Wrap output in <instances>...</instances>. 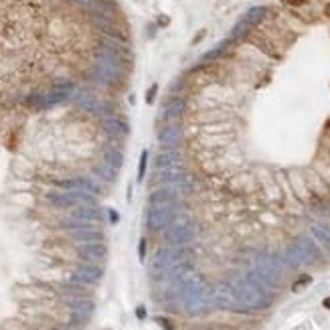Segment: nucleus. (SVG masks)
I'll return each mask as SVG.
<instances>
[{
    "instance_id": "393cba45",
    "label": "nucleus",
    "mask_w": 330,
    "mask_h": 330,
    "mask_svg": "<svg viewBox=\"0 0 330 330\" xmlns=\"http://www.w3.org/2000/svg\"><path fill=\"white\" fill-rule=\"evenodd\" d=\"M158 23H160V27H166V25H168V19H166V16H158Z\"/></svg>"
},
{
    "instance_id": "1a4fd4ad",
    "label": "nucleus",
    "mask_w": 330,
    "mask_h": 330,
    "mask_svg": "<svg viewBox=\"0 0 330 330\" xmlns=\"http://www.w3.org/2000/svg\"><path fill=\"white\" fill-rule=\"evenodd\" d=\"M67 306H69V310H73V312H81V314H87V316H91V314H93V310H95V302L89 300V298H83V296H77V298H69V300H67Z\"/></svg>"
},
{
    "instance_id": "39448f33",
    "label": "nucleus",
    "mask_w": 330,
    "mask_h": 330,
    "mask_svg": "<svg viewBox=\"0 0 330 330\" xmlns=\"http://www.w3.org/2000/svg\"><path fill=\"white\" fill-rule=\"evenodd\" d=\"M239 300L247 306H253V308H261L268 304V298L263 296V292L253 284V282H245L239 288Z\"/></svg>"
},
{
    "instance_id": "cd10ccee",
    "label": "nucleus",
    "mask_w": 330,
    "mask_h": 330,
    "mask_svg": "<svg viewBox=\"0 0 330 330\" xmlns=\"http://www.w3.org/2000/svg\"><path fill=\"white\" fill-rule=\"evenodd\" d=\"M65 330H77V328H73V326H69V328H65Z\"/></svg>"
},
{
    "instance_id": "423d86ee",
    "label": "nucleus",
    "mask_w": 330,
    "mask_h": 330,
    "mask_svg": "<svg viewBox=\"0 0 330 330\" xmlns=\"http://www.w3.org/2000/svg\"><path fill=\"white\" fill-rule=\"evenodd\" d=\"M176 201V189L172 185H162L154 187L148 194V205L150 207H160V205H174Z\"/></svg>"
},
{
    "instance_id": "a211bd4d",
    "label": "nucleus",
    "mask_w": 330,
    "mask_h": 330,
    "mask_svg": "<svg viewBox=\"0 0 330 330\" xmlns=\"http://www.w3.org/2000/svg\"><path fill=\"white\" fill-rule=\"evenodd\" d=\"M87 314H81V312H73L71 310V316H69V324L75 328V326H83L85 322H87Z\"/></svg>"
},
{
    "instance_id": "9b49d317",
    "label": "nucleus",
    "mask_w": 330,
    "mask_h": 330,
    "mask_svg": "<svg viewBox=\"0 0 330 330\" xmlns=\"http://www.w3.org/2000/svg\"><path fill=\"white\" fill-rule=\"evenodd\" d=\"M174 164H176V152H174V150L160 152V154L154 158V166H156V170H162V168L174 166Z\"/></svg>"
},
{
    "instance_id": "2eb2a0df",
    "label": "nucleus",
    "mask_w": 330,
    "mask_h": 330,
    "mask_svg": "<svg viewBox=\"0 0 330 330\" xmlns=\"http://www.w3.org/2000/svg\"><path fill=\"white\" fill-rule=\"evenodd\" d=\"M312 233H314V237H316V239L326 247V249L330 251V235L326 233V231H324L322 227H314V229H312Z\"/></svg>"
},
{
    "instance_id": "f257e3e1",
    "label": "nucleus",
    "mask_w": 330,
    "mask_h": 330,
    "mask_svg": "<svg viewBox=\"0 0 330 330\" xmlns=\"http://www.w3.org/2000/svg\"><path fill=\"white\" fill-rule=\"evenodd\" d=\"M174 221V205L150 207L146 215V227L150 231H162Z\"/></svg>"
},
{
    "instance_id": "5701e85b",
    "label": "nucleus",
    "mask_w": 330,
    "mask_h": 330,
    "mask_svg": "<svg viewBox=\"0 0 330 330\" xmlns=\"http://www.w3.org/2000/svg\"><path fill=\"white\" fill-rule=\"evenodd\" d=\"M136 316H138L140 320H144V318H146V308H144V306H140V308L136 310Z\"/></svg>"
},
{
    "instance_id": "6e6552de",
    "label": "nucleus",
    "mask_w": 330,
    "mask_h": 330,
    "mask_svg": "<svg viewBox=\"0 0 330 330\" xmlns=\"http://www.w3.org/2000/svg\"><path fill=\"white\" fill-rule=\"evenodd\" d=\"M69 237L83 245V243H95V241H104V233L95 227H87V229H77V231H69Z\"/></svg>"
},
{
    "instance_id": "20e7f679",
    "label": "nucleus",
    "mask_w": 330,
    "mask_h": 330,
    "mask_svg": "<svg viewBox=\"0 0 330 330\" xmlns=\"http://www.w3.org/2000/svg\"><path fill=\"white\" fill-rule=\"evenodd\" d=\"M79 257L87 261V263H102L108 257V247L104 245V241H95V243H83L77 247Z\"/></svg>"
},
{
    "instance_id": "dca6fc26",
    "label": "nucleus",
    "mask_w": 330,
    "mask_h": 330,
    "mask_svg": "<svg viewBox=\"0 0 330 330\" xmlns=\"http://www.w3.org/2000/svg\"><path fill=\"white\" fill-rule=\"evenodd\" d=\"M148 150H144L142 154H140V162H138V180H144V176H146V168H148Z\"/></svg>"
},
{
    "instance_id": "aec40b11",
    "label": "nucleus",
    "mask_w": 330,
    "mask_h": 330,
    "mask_svg": "<svg viewBox=\"0 0 330 330\" xmlns=\"http://www.w3.org/2000/svg\"><path fill=\"white\" fill-rule=\"evenodd\" d=\"M156 322H158L164 330H174V326L170 324V320H168V318H164V316H156Z\"/></svg>"
},
{
    "instance_id": "f3484780",
    "label": "nucleus",
    "mask_w": 330,
    "mask_h": 330,
    "mask_svg": "<svg viewBox=\"0 0 330 330\" xmlns=\"http://www.w3.org/2000/svg\"><path fill=\"white\" fill-rule=\"evenodd\" d=\"M312 0H282V4H286L290 10H300V8H306L310 6Z\"/></svg>"
},
{
    "instance_id": "a878e982",
    "label": "nucleus",
    "mask_w": 330,
    "mask_h": 330,
    "mask_svg": "<svg viewBox=\"0 0 330 330\" xmlns=\"http://www.w3.org/2000/svg\"><path fill=\"white\" fill-rule=\"evenodd\" d=\"M324 308H328V310H330V298H326V300H324Z\"/></svg>"
},
{
    "instance_id": "f03ea898",
    "label": "nucleus",
    "mask_w": 330,
    "mask_h": 330,
    "mask_svg": "<svg viewBox=\"0 0 330 330\" xmlns=\"http://www.w3.org/2000/svg\"><path fill=\"white\" fill-rule=\"evenodd\" d=\"M166 229H168V231H166V243L172 245V247L185 245V243H189V241L194 237V227H192V223H189V221L174 223V225L170 223Z\"/></svg>"
},
{
    "instance_id": "9d476101",
    "label": "nucleus",
    "mask_w": 330,
    "mask_h": 330,
    "mask_svg": "<svg viewBox=\"0 0 330 330\" xmlns=\"http://www.w3.org/2000/svg\"><path fill=\"white\" fill-rule=\"evenodd\" d=\"M104 162L110 164L111 168L120 170V168H122V164H124V152L120 150V148H108L106 154H104Z\"/></svg>"
},
{
    "instance_id": "412c9836",
    "label": "nucleus",
    "mask_w": 330,
    "mask_h": 330,
    "mask_svg": "<svg viewBox=\"0 0 330 330\" xmlns=\"http://www.w3.org/2000/svg\"><path fill=\"white\" fill-rule=\"evenodd\" d=\"M138 257H140V261L146 257V239L144 237L140 239V245H138Z\"/></svg>"
},
{
    "instance_id": "0eeeda50",
    "label": "nucleus",
    "mask_w": 330,
    "mask_h": 330,
    "mask_svg": "<svg viewBox=\"0 0 330 330\" xmlns=\"http://www.w3.org/2000/svg\"><path fill=\"white\" fill-rule=\"evenodd\" d=\"M71 217L77 219V221H85V223H102L104 221V213L97 205H81V207H75L71 211Z\"/></svg>"
},
{
    "instance_id": "b1692460",
    "label": "nucleus",
    "mask_w": 330,
    "mask_h": 330,
    "mask_svg": "<svg viewBox=\"0 0 330 330\" xmlns=\"http://www.w3.org/2000/svg\"><path fill=\"white\" fill-rule=\"evenodd\" d=\"M108 213H110V219H111V223H118V213H115L113 209H110Z\"/></svg>"
},
{
    "instance_id": "6ab92c4d",
    "label": "nucleus",
    "mask_w": 330,
    "mask_h": 330,
    "mask_svg": "<svg viewBox=\"0 0 330 330\" xmlns=\"http://www.w3.org/2000/svg\"><path fill=\"white\" fill-rule=\"evenodd\" d=\"M156 95H158V85L154 83V85H150V89H148V93H146V104L148 106H154Z\"/></svg>"
},
{
    "instance_id": "ddd939ff",
    "label": "nucleus",
    "mask_w": 330,
    "mask_h": 330,
    "mask_svg": "<svg viewBox=\"0 0 330 330\" xmlns=\"http://www.w3.org/2000/svg\"><path fill=\"white\" fill-rule=\"evenodd\" d=\"M215 302H217V306H221V308H227L231 302H233V292L229 290V286H219L217 288V292H215Z\"/></svg>"
},
{
    "instance_id": "f8f14e48",
    "label": "nucleus",
    "mask_w": 330,
    "mask_h": 330,
    "mask_svg": "<svg viewBox=\"0 0 330 330\" xmlns=\"http://www.w3.org/2000/svg\"><path fill=\"white\" fill-rule=\"evenodd\" d=\"M300 249V253H302V259H306V261H314L316 257H318V251H316V247H314V243L312 241H308V239H300L298 241V245H296Z\"/></svg>"
},
{
    "instance_id": "4468645a",
    "label": "nucleus",
    "mask_w": 330,
    "mask_h": 330,
    "mask_svg": "<svg viewBox=\"0 0 330 330\" xmlns=\"http://www.w3.org/2000/svg\"><path fill=\"white\" fill-rule=\"evenodd\" d=\"M95 174H97V176H102L104 180H108V183H113V180L118 178V170L111 168L110 164H106V162H102L100 166H95Z\"/></svg>"
},
{
    "instance_id": "bb28decb",
    "label": "nucleus",
    "mask_w": 330,
    "mask_h": 330,
    "mask_svg": "<svg viewBox=\"0 0 330 330\" xmlns=\"http://www.w3.org/2000/svg\"><path fill=\"white\" fill-rule=\"evenodd\" d=\"M326 132H328V134H330V120H328V124H326Z\"/></svg>"
},
{
    "instance_id": "7ed1b4c3",
    "label": "nucleus",
    "mask_w": 330,
    "mask_h": 330,
    "mask_svg": "<svg viewBox=\"0 0 330 330\" xmlns=\"http://www.w3.org/2000/svg\"><path fill=\"white\" fill-rule=\"evenodd\" d=\"M104 277V270L100 263H81V266L73 272L71 275V282L75 284H95L100 282V279Z\"/></svg>"
},
{
    "instance_id": "4be33fe9",
    "label": "nucleus",
    "mask_w": 330,
    "mask_h": 330,
    "mask_svg": "<svg viewBox=\"0 0 330 330\" xmlns=\"http://www.w3.org/2000/svg\"><path fill=\"white\" fill-rule=\"evenodd\" d=\"M304 284H310V275H304V277L300 279V282H298V284H296V286H294V290H296V292H298V290H300V286H304Z\"/></svg>"
}]
</instances>
